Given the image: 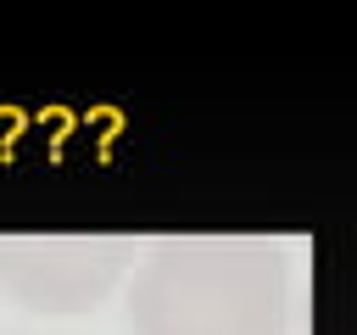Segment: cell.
Returning a JSON list of instances; mask_svg holds the SVG:
<instances>
[{"instance_id": "cell-1", "label": "cell", "mask_w": 357, "mask_h": 335, "mask_svg": "<svg viewBox=\"0 0 357 335\" xmlns=\"http://www.w3.org/2000/svg\"><path fill=\"white\" fill-rule=\"evenodd\" d=\"M290 257L268 234H162L128 285L134 335H290Z\"/></svg>"}, {"instance_id": "cell-2", "label": "cell", "mask_w": 357, "mask_h": 335, "mask_svg": "<svg viewBox=\"0 0 357 335\" xmlns=\"http://www.w3.org/2000/svg\"><path fill=\"white\" fill-rule=\"evenodd\" d=\"M128 234H0V296L39 318H78L128 274Z\"/></svg>"}]
</instances>
